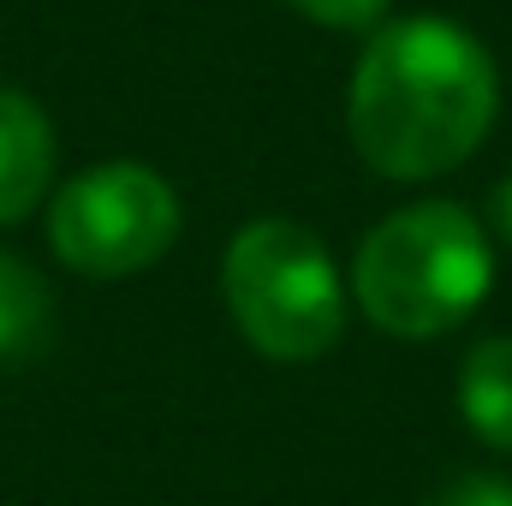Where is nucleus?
Returning a JSON list of instances; mask_svg holds the SVG:
<instances>
[{
  "label": "nucleus",
  "instance_id": "1",
  "mask_svg": "<svg viewBox=\"0 0 512 506\" xmlns=\"http://www.w3.org/2000/svg\"><path fill=\"white\" fill-rule=\"evenodd\" d=\"M501 108L489 48L435 12L382 18L352 66L346 126L358 155L399 185L465 167Z\"/></svg>",
  "mask_w": 512,
  "mask_h": 506
},
{
  "label": "nucleus",
  "instance_id": "2",
  "mask_svg": "<svg viewBox=\"0 0 512 506\" xmlns=\"http://www.w3.org/2000/svg\"><path fill=\"white\" fill-rule=\"evenodd\" d=\"M495 286L489 233L459 203H411L387 215L358 245L352 298L358 310L399 340L453 334Z\"/></svg>",
  "mask_w": 512,
  "mask_h": 506
},
{
  "label": "nucleus",
  "instance_id": "3",
  "mask_svg": "<svg viewBox=\"0 0 512 506\" xmlns=\"http://www.w3.org/2000/svg\"><path fill=\"white\" fill-rule=\"evenodd\" d=\"M221 292L262 358L310 364L346 328V286L328 245L286 215L251 221L221 256Z\"/></svg>",
  "mask_w": 512,
  "mask_h": 506
},
{
  "label": "nucleus",
  "instance_id": "4",
  "mask_svg": "<svg viewBox=\"0 0 512 506\" xmlns=\"http://www.w3.org/2000/svg\"><path fill=\"white\" fill-rule=\"evenodd\" d=\"M179 197L143 161H102L66 179L48 203V245L84 280H126L173 251Z\"/></svg>",
  "mask_w": 512,
  "mask_h": 506
},
{
  "label": "nucleus",
  "instance_id": "5",
  "mask_svg": "<svg viewBox=\"0 0 512 506\" xmlns=\"http://www.w3.org/2000/svg\"><path fill=\"white\" fill-rule=\"evenodd\" d=\"M54 179V126L24 90H0V227L24 221Z\"/></svg>",
  "mask_w": 512,
  "mask_h": 506
},
{
  "label": "nucleus",
  "instance_id": "6",
  "mask_svg": "<svg viewBox=\"0 0 512 506\" xmlns=\"http://www.w3.org/2000/svg\"><path fill=\"white\" fill-rule=\"evenodd\" d=\"M459 417L483 447L512 453V334L477 340L459 364Z\"/></svg>",
  "mask_w": 512,
  "mask_h": 506
},
{
  "label": "nucleus",
  "instance_id": "7",
  "mask_svg": "<svg viewBox=\"0 0 512 506\" xmlns=\"http://www.w3.org/2000/svg\"><path fill=\"white\" fill-rule=\"evenodd\" d=\"M48 310H54V298H48L42 274L18 256H0V364H18L42 346Z\"/></svg>",
  "mask_w": 512,
  "mask_h": 506
},
{
  "label": "nucleus",
  "instance_id": "8",
  "mask_svg": "<svg viewBox=\"0 0 512 506\" xmlns=\"http://www.w3.org/2000/svg\"><path fill=\"white\" fill-rule=\"evenodd\" d=\"M286 6L322 30H376L393 0H286Z\"/></svg>",
  "mask_w": 512,
  "mask_h": 506
},
{
  "label": "nucleus",
  "instance_id": "9",
  "mask_svg": "<svg viewBox=\"0 0 512 506\" xmlns=\"http://www.w3.org/2000/svg\"><path fill=\"white\" fill-rule=\"evenodd\" d=\"M429 506H512V483H501V477H459Z\"/></svg>",
  "mask_w": 512,
  "mask_h": 506
},
{
  "label": "nucleus",
  "instance_id": "10",
  "mask_svg": "<svg viewBox=\"0 0 512 506\" xmlns=\"http://www.w3.org/2000/svg\"><path fill=\"white\" fill-rule=\"evenodd\" d=\"M495 227H501V239L512 245V179L495 185Z\"/></svg>",
  "mask_w": 512,
  "mask_h": 506
}]
</instances>
